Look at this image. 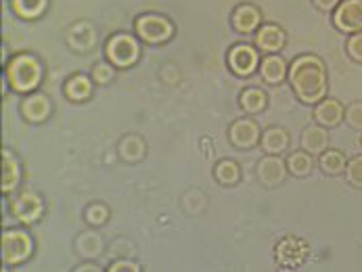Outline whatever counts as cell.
Wrapping results in <instances>:
<instances>
[{"label":"cell","mask_w":362,"mask_h":272,"mask_svg":"<svg viewBox=\"0 0 362 272\" xmlns=\"http://www.w3.org/2000/svg\"><path fill=\"white\" fill-rule=\"evenodd\" d=\"M293 95L304 105H318L329 97V73L327 65L316 54H300L291 61L287 73Z\"/></svg>","instance_id":"obj_1"},{"label":"cell","mask_w":362,"mask_h":272,"mask_svg":"<svg viewBox=\"0 0 362 272\" xmlns=\"http://www.w3.org/2000/svg\"><path fill=\"white\" fill-rule=\"evenodd\" d=\"M45 76L42 63L30 53L15 54L4 67V80L19 95H32L40 86Z\"/></svg>","instance_id":"obj_2"},{"label":"cell","mask_w":362,"mask_h":272,"mask_svg":"<svg viewBox=\"0 0 362 272\" xmlns=\"http://www.w3.org/2000/svg\"><path fill=\"white\" fill-rule=\"evenodd\" d=\"M2 266H21L28 260H32L34 252H36V241L32 237V232L23 226H15V228H4L2 230Z\"/></svg>","instance_id":"obj_3"},{"label":"cell","mask_w":362,"mask_h":272,"mask_svg":"<svg viewBox=\"0 0 362 272\" xmlns=\"http://www.w3.org/2000/svg\"><path fill=\"white\" fill-rule=\"evenodd\" d=\"M105 54H107V61L117 67V69H124V67H132L139 57H141V47H139V40L134 36H128V34H113L107 45H105Z\"/></svg>","instance_id":"obj_4"},{"label":"cell","mask_w":362,"mask_h":272,"mask_svg":"<svg viewBox=\"0 0 362 272\" xmlns=\"http://www.w3.org/2000/svg\"><path fill=\"white\" fill-rule=\"evenodd\" d=\"M134 30H136V36L147 45H163L174 34L172 21L163 15H156V13L141 15L134 23Z\"/></svg>","instance_id":"obj_5"},{"label":"cell","mask_w":362,"mask_h":272,"mask_svg":"<svg viewBox=\"0 0 362 272\" xmlns=\"http://www.w3.org/2000/svg\"><path fill=\"white\" fill-rule=\"evenodd\" d=\"M11 214L19 224L30 226V224L38 222L45 214V199L34 191H21L11 201Z\"/></svg>","instance_id":"obj_6"},{"label":"cell","mask_w":362,"mask_h":272,"mask_svg":"<svg viewBox=\"0 0 362 272\" xmlns=\"http://www.w3.org/2000/svg\"><path fill=\"white\" fill-rule=\"evenodd\" d=\"M230 71L239 78H250L259 67V53L252 45H235L226 54Z\"/></svg>","instance_id":"obj_7"},{"label":"cell","mask_w":362,"mask_h":272,"mask_svg":"<svg viewBox=\"0 0 362 272\" xmlns=\"http://www.w3.org/2000/svg\"><path fill=\"white\" fill-rule=\"evenodd\" d=\"M259 138H262L259 124L256 119H252V117L235 119L228 126V141L237 149H243V151L254 149L256 145H259Z\"/></svg>","instance_id":"obj_8"},{"label":"cell","mask_w":362,"mask_h":272,"mask_svg":"<svg viewBox=\"0 0 362 272\" xmlns=\"http://www.w3.org/2000/svg\"><path fill=\"white\" fill-rule=\"evenodd\" d=\"M333 25L348 36L362 32V0H341L333 11Z\"/></svg>","instance_id":"obj_9"},{"label":"cell","mask_w":362,"mask_h":272,"mask_svg":"<svg viewBox=\"0 0 362 272\" xmlns=\"http://www.w3.org/2000/svg\"><path fill=\"white\" fill-rule=\"evenodd\" d=\"M287 162L281 155H264L256 165V176L258 182L266 189H274L287 180Z\"/></svg>","instance_id":"obj_10"},{"label":"cell","mask_w":362,"mask_h":272,"mask_svg":"<svg viewBox=\"0 0 362 272\" xmlns=\"http://www.w3.org/2000/svg\"><path fill=\"white\" fill-rule=\"evenodd\" d=\"M276 260L279 264L287 266V268H296L300 266L306 256H308V247L302 239L298 237H285L279 245H276Z\"/></svg>","instance_id":"obj_11"},{"label":"cell","mask_w":362,"mask_h":272,"mask_svg":"<svg viewBox=\"0 0 362 272\" xmlns=\"http://www.w3.org/2000/svg\"><path fill=\"white\" fill-rule=\"evenodd\" d=\"M51 113L52 103L45 93L25 95V99L21 101V115L30 124H42V122H47L51 117Z\"/></svg>","instance_id":"obj_12"},{"label":"cell","mask_w":362,"mask_h":272,"mask_svg":"<svg viewBox=\"0 0 362 272\" xmlns=\"http://www.w3.org/2000/svg\"><path fill=\"white\" fill-rule=\"evenodd\" d=\"M287 42V34L281 25L276 23H264L256 32V49L266 54H276L283 51Z\"/></svg>","instance_id":"obj_13"},{"label":"cell","mask_w":362,"mask_h":272,"mask_svg":"<svg viewBox=\"0 0 362 272\" xmlns=\"http://www.w3.org/2000/svg\"><path fill=\"white\" fill-rule=\"evenodd\" d=\"M344 117H346V107H344V103L337 101V99L327 97V99H322L318 105H314V122H316L318 126L327 128V130L337 128V126L344 122Z\"/></svg>","instance_id":"obj_14"},{"label":"cell","mask_w":362,"mask_h":272,"mask_svg":"<svg viewBox=\"0 0 362 272\" xmlns=\"http://www.w3.org/2000/svg\"><path fill=\"white\" fill-rule=\"evenodd\" d=\"M74 247H76V254H78L80 258L88 260V262L99 260L105 254L103 237H101L97 230H93V228L78 232V237H76V241H74Z\"/></svg>","instance_id":"obj_15"},{"label":"cell","mask_w":362,"mask_h":272,"mask_svg":"<svg viewBox=\"0 0 362 272\" xmlns=\"http://www.w3.org/2000/svg\"><path fill=\"white\" fill-rule=\"evenodd\" d=\"M230 23L239 34L258 32L259 23H262V13H259L258 6H254V4H239L230 15Z\"/></svg>","instance_id":"obj_16"},{"label":"cell","mask_w":362,"mask_h":272,"mask_svg":"<svg viewBox=\"0 0 362 272\" xmlns=\"http://www.w3.org/2000/svg\"><path fill=\"white\" fill-rule=\"evenodd\" d=\"M291 136L285 128L281 126H270L266 130H262V138H259V147L266 155H281L289 149Z\"/></svg>","instance_id":"obj_17"},{"label":"cell","mask_w":362,"mask_h":272,"mask_svg":"<svg viewBox=\"0 0 362 272\" xmlns=\"http://www.w3.org/2000/svg\"><path fill=\"white\" fill-rule=\"evenodd\" d=\"M287 73H289V65L281 54H266L259 61V76L266 84L276 86L287 80Z\"/></svg>","instance_id":"obj_18"},{"label":"cell","mask_w":362,"mask_h":272,"mask_svg":"<svg viewBox=\"0 0 362 272\" xmlns=\"http://www.w3.org/2000/svg\"><path fill=\"white\" fill-rule=\"evenodd\" d=\"M93 84H95V80L88 78L86 73H74V76H69V78L65 80V84H63V95H65V99L71 101V103H84V101H88L90 95H93Z\"/></svg>","instance_id":"obj_19"},{"label":"cell","mask_w":362,"mask_h":272,"mask_svg":"<svg viewBox=\"0 0 362 272\" xmlns=\"http://www.w3.org/2000/svg\"><path fill=\"white\" fill-rule=\"evenodd\" d=\"M329 143H331V136H329V130L314 124V126H308L304 128L302 136H300V147L310 153V155H320L329 149Z\"/></svg>","instance_id":"obj_20"},{"label":"cell","mask_w":362,"mask_h":272,"mask_svg":"<svg viewBox=\"0 0 362 272\" xmlns=\"http://www.w3.org/2000/svg\"><path fill=\"white\" fill-rule=\"evenodd\" d=\"M19 182H21V165L13 151L2 149V193L11 195L13 191H17Z\"/></svg>","instance_id":"obj_21"},{"label":"cell","mask_w":362,"mask_h":272,"mask_svg":"<svg viewBox=\"0 0 362 272\" xmlns=\"http://www.w3.org/2000/svg\"><path fill=\"white\" fill-rule=\"evenodd\" d=\"M119 158L126 163H139L147 158V143L139 134H126L117 145Z\"/></svg>","instance_id":"obj_22"},{"label":"cell","mask_w":362,"mask_h":272,"mask_svg":"<svg viewBox=\"0 0 362 272\" xmlns=\"http://www.w3.org/2000/svg\"><path fill=\"white\" fill-rule=\"evenodd\" d=\"M318 167L322 170L325 176H341L346 174V167H348V158L344 151L339 149H327L325 153L318 155Z\"/></svg>","instance_id":"obj_23"},{"label":"cell","mask_w":362,"mask_h":272,"mask_svg":"<svg viewBox=\"0 0 362 272\" xmlns=\"http://www.w3.org/2000/svg\"><path fill=\"white\" fill-rule=\"evenodd\" d=\"M239 107L243 109V113H247V115H259L264 109L268 107V97L258 86L243 88V93L239 95Z\"/></svg>","instance_id":"obj_24"},{"label":"cell","mask_w":362,"mask_h":272,"mask_svg":"<svg viewBox=\"0 0 362 272\" xmlns=\"http://www.w3.org/2000/svg\"><path fill=\"white\" fill-rule=\"evenodd\" d=\"M241 165L235 162V160H220V162L214 165V178L218 184L222 187H237L241 182Z\"/></svg>","instance_id":"obj_25"},{"label":"cell","mask_w":362,"mask_h":272,"mask_svg":"<svg viewBox=\"0 0 362 272\" xmlns=\"http://www.w3.org/2000/svg\"><path fill=\"white\" fill-rule=\"evenodd\" d=\"M287 170H289V174L291 176H296V178H308L312 172H314V155L310 153H306L304 149H298V151H291L289 155H287Z\"/></svg>","instance_id":"obj_26"},{"label":"cell","mask_w":362,"mask_h":272,"mask_svg":"<svg viewBox=\"0 0 362 272\" xmlns=\"http://www.w3.org/2000/svg\"><path fill=\"white\" fill-rule=\"evenodd\" d=\"M49 0H11L13 11L23 19H36L47 11Z\"/></svg>","instance_id":"obj_27"},{"label":"cell","mask_w":362,"mask_h":272,"mask_svg":"<svg viewBox=\"0 0 362 272\" xmlns=\"http://www.w3.org/2000/svg\"><path fill=\"white\" fill-rule=\"evenodd\" d=\"M84 218H86V222H88L93 228H99V226L107 224V220L111 218V210H109L105 203L97 201V203H90V206L86 208Z\"/></svg>","instance_id":"obj_28"},{"label":"cell","mask_w":362,"mask_h":272,"mask_svg":"<svg viewBox=\"0 0 362 272\" xmlns=\"http://www.w3.org/2000/svg\"><path fill=\"white\" fill-rule=\"evenodd\" d=\"M346 180L350 187L362 191V153L354 155L348 160V167H346Z\"/></svg>","instance_id":"obj_29"},{"label":"cell","mask_w":362,"mask_h":272,"mask_svg":"<svg viewBox=\"0 0 362 272\" xmlns=\"http://www.w3.org/2000/svg\"><path fill=\"white\" fill-rule=\"evenodd\" d=\"M113 78H115V67H113L109 61H101V63H97V65L93 67V80H95V84L105 86V84H109Z\"/></svg>","instance_id":"obj_30"},{"label":"cell","mask_w":362,"mask_h":272,"mask_svg":"<svg viewBox=\"0 0 362 272\" xmlns=\"http://www.w3.org/2000/svg\"><path fill=\"white\" fill-rule=\"evenodd\" d=\"M344 122L352 128V130H358L362 132V101H354L346 107V117Z\"/></svg>","instance_id":"obj_31"},{"label":"cell","mask_w":362,"mask_h":272,"mask_svg":"<svg viewBox=\"0 0 362 272\" xmlns=\"http://www.w3.org/2000/svg\"><path fill=\"white\" fill-rule=\"evenodd\" d=\"M105 272H143V266L132 258H117L105 268Z\"/></svg>","instance_id":"obj_32"},{"label":"cell","mask_w":362,"mask_h":272,"mask_svg":"<svg viewBox=\"0 0 362 272\" xmlns=\"http://www.w3.org/2000/svg\"><path fill=\"white\" fill-rule=\"evenodd\" d=\"M346 53L352 61L362 63V32L358 34H350L346 40Z\"/></svg>","instance_id":"obj_33"},{"label":"cell","mask_w":362,"mask_h":272,"mask_svg":"<svg viewBox=\"0 0 362 272\" xmlns=\"http://www.w3.org/2000/svg\"><path fill=\"white\" fill-rule=\"evenodd\" d=\"M341 0H312V4L318 8V11H325V13H331L339 6Z\"/></svg>","instance_id":"obj_34"},{"label":"cell","mask_w":362,"mask_h":272,"mask_svg":"<svg viewBox=\"0 0 362 272\" xmlns=\"http://www.w3.org/2000/svg\"><path fill=\"white\" fill-rule=\"evenodd\" d=\"M71 272H105L103 266H99L97 262H88V260H84L82 264H78L76 268Z\"/></svg>","instance_id":"obj_35"},{"label":"cell","mask_w":362,"mask_h":272,"mask_svg":"<svg viewBox=\"0 0 362 272\" xmlns=\"http://www.w3.org/2000/svg\"><path fill=\"white\" fill-rule=\"evenodd\" d=\"M276 272H298L296 268H287V266H283L281 271H276Z\"/></svg>","instance_id":"obj_36"},{"label":"cell","mask_w":362,"mask_h":272,"mask_svg":"<svg viewBox=\"0 0 362 272\" xmlns=\"http://www.w3.org/2000/svg\"><path fill=\"white\" fill-rule=\"evenodd\" d=\"M0 272H8V266H2V271Z\"/></svg>","instance_id":"obj_37"},{"label":"cell","mask_w":362,"mask_h":272,"mask_svg":"<svg viewBox=\"0 0 362 272\" xmlns=\"http://www.w3.org/2000/svg\"><path fill=\"white\" fill-rule=\"evenodd\" d=\"M361 145H362V136H361Z\"/></svg>","instance_id":"obj_38"}]
</instances>
